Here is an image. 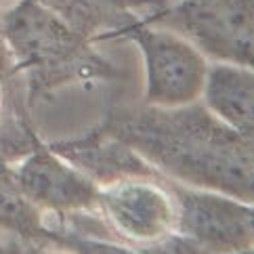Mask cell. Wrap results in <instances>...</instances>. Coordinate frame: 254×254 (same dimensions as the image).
<instances>
[{
  "instance_id": "6da1fadb",
  "label": "cell",
  "mask_w": 254,
  "mask_h": 254,
  "mask_svg": "<svg viewBox=\"0 0 254 254\" xmlns=\"http://www.w3.org/2000/svg\"><path fill=\"white\" fill-rule=\"evenodd\" d=\"M99 126L170 177L254 202V139L208 107L116 105Z\"/></svg>"
},
{
  "instance_id": "7a4b0ae2",
  "label": "cell",
  "mask_w": 254,
  "mask_h": 254,
  "mask_svg": "<svg viewBox=\"0 0 254 254\" xmlns=\"http://www.w3.org/2000/svg\"><path fill=\"white\" fill-rule=\"evenodd\" d=\"M2 30L23 78L30 110L69 84L116 82L122 71L34 0H15L2 8Z\"/></svg>"
},
{
  "instance_id": "3957f363",
  "label": "cell",
  "mask_w": 254,
  "mask_h": 254,
  "mask_svg": "<svg viewBox=\"0 0 254 254\" xmlns=\"http://www.w3.org/2000/svg\"><path fill=\"white\" fill-rule=\"evenodd\" d=\"M143 21L177 32L219 61L254 69V0H170Z\"/></svg>"
},
{
  "instance_id": "277c9868",
  "label": "cell",
  "mask_w": 254,
  "mask_h": 254,
  "mask_svg": "<svg viewBox=\"0 0 254 254\" xmlns=\"http://www.w3.org/2000/svg\"><path fill=\"white\" fill-rule=\"evenodd\" d=\"M114 40H130L141 49L147 71V105H187L204 90L208 74L206 59L177 32L151 25L139 17L118 32Z\"/></svg>"
},
{
  "instance_id": "5b68a950",
  "label": "cell",
  "mask_w": 254,
  "mask_h": 254,
  "mask_svg": "<svg viewBox=\"0 0 254 254\" xmlns=\"http://www.w3.org/2000/svg\"><path fill=\"white\" fill-rule=\"evenodd\" d=\"M177 202V227L208 252L235 254L254 246V208L229 197L168 185Z\"/></svg>"
},
{
  "instance_id": "8992f818",
  "label": "cell",
  "mask_w": 254,
  "mask_h": 254,
  "mask_svg": "<svg viewBox=\"0 0 254 254\" xmlns=\"http://www.w3.org/2000/svg\"><path fill=\"white\" fill-rule=\"evenodd\" d=\"M11 166L23 195L40 208L42 214L97 212L99 185L59 158L49 143L42 141L23 160Z\"/></svg>"
},
{
  "instance_id": "52a82bcc",
  "label": "cell",
  "mask_w": 254,
  "mask_h": 254,
  "mask_svg": "<svg viewBox=\"0 0 254 254\" xmlns=\"http://www.w3.org/2000/svg\"><path fill=\"white\" fill-rule=\"evenodd\" d=\"M97 214L114 235L158 240L175 223V208L162 187L145 179H124L99 189Z\"/></svg>"
},
{
  "instance_id": "ba28073f",
  "label": "cell",
  "mask_w": 254,
  "mask_h": 254,
  "mask_svg": "<svg viewBox=\"0 0 254 254\" xmlns=\"http://www.w3.org/2000/svg\"><path fill=\"white\" fill-rule=\"evenodd\" d=\"M49 147L97 185H110L124 179L160 181L158 172L130 145L103 130L101 126H95L78 139L49 143Z\"/></svg>"
},
{
  "instance_id": "9c48e42d",
  "label": "cell",
  "mask_w": 254,
  "mask_h": 254,
  "mask_svg": "<svg viewBox=\"0 0 254 254\" xmlns=\"http://www.w3.org/2000/svg\"><path fill=\"white\" fill-rule=\"evenodd\" d=\"M57 15L71 30L90 42L112 40L128 23L139 19V11L162 8L170 0H34Z\"/></svg>"
},
{
  "instance_id": "30bf717a",
  "label": "cell",
  "mask_w": 254,
  "mask_h": 254,
  "mask_svg": "<svg viewBox=\"0 0 254 254\" xmlns=\"http://www.w3.org/2000/svg\"><path fill=\"white\" fill-rule=\"evenodd\" d=\"M206 107L219 120L254 139V69L219 63L208 69L204 82Z\"/></svg>"
},
{
  "instance_id": "8fae6325",
  "label": "cell",
  "mask_w": 254,
  "mask_h": 254,
  "mask_svg": "<svg viewBox=\"0 0 254 254\" xmlns=\"http://www.w3.org/2000/svg\"><path fill=\"white\" fill-rule=\"evenodd\" d=\"M25 90L6 86L0 80V160L17 164L42 143L36 134Z\"/></svg>"
},
{
  "instance_id": "7c38bea8",
  "label": "cell",
  "mask_w": 254,
  "mask_h": 254,
  "mask_svg": "<svg viewBox=\"0 0 254 254\" xmlns=\"http://www.w3.org/2000/svg\"><path fill=\"white\" fill-rule=\"evenodd\" d=\"M44 214L23 195L13 175V166L0 160V231L23 240H40Z\"/></svg>"
},
{
  "instance_id": "4fadbf2b",
  "label": "cell",
  "mask_w": 254,
  "mask_h": 254,
  "mask_svg": "<svg viewBox=\"0 0 254 254\" xmlns=\"http://www.w3.org/2000/svg\"><path fill=\"white\" fill-rule=\"evenodd\" d=\"M42 244L61 250L63 254H141L132 248H126L116 244L112 238H101V235L80 233L67 227H44L40 240Z\"/></svg>"
},
{
  "instance_id": "5bb4252c",
  "label": "cell",
  "mask_w": 254,
  "mask_h": 254,
  "mask_svg": "<svg viewBox=\"0 0 254 254\" xmlns=\"http://www.w3.org/2000/svg\"><path fill=\"white\" fill-rule=\"evenodd\" d=\"M141 254H210L193 240L185 235H164L160 242L149 244L141 250Z\"/></svg>"
},
{
  "instance_id": "9a60e30c",
  "label": "cell",
  "mask_w": 254,
  "mask_h": 254,
  "mask_svg": "<svg viewBox=\"0 0 254 254\" xmlns=\"http://www.w3.org/2000/svg\"><path fill=\"white\" fill-rule=\"evenodd\" d=\"M0 80L17 90H25L23 86V78L17 69V63L13 59V53L8 49V42L4 38V30H2V6H0Z\"/></svg>"
},
{
  "instance_id": "2e32d148",
  "label": "cell",
  "mask_w": 254,
  "mask_h": 254,
  "mask_svg": "<svg viewBox=\"0 0 254 254\" xmlns=\"http://www.w3.org/2000/svg\"><path fill=\"white\" fill-rule=\"evenodd\" d=\"M0 254H44V244L36 240H23L13 233H6L4 246Z\"/></svg>"
},
{
  "instance_id": "e0dca14e",
  "label": "cell",
  "mask_w": 254,
  "mask_h": 254,
  "mask_svg": "<svg viewBox=\"0 0 254 254\" xmlns=\"http://www.w3.org/2000/svg\"><path fill=\"white\" fill-rule=\"evenodd\" d=\"M44 254H63V252L57 250V248H53V246H49V244H44Z\"/></svg>"
},
{
  "instance_id": "ac0fdd59",
  "label": "cell",
  "mask_w": 254,
  "mask_h": 254,
  "mask_svg": "<svg viewBox=\"0 0 254 254\" xmlns=\"http://www.w3.org/2000/svg\"><path fill=\"white\" fill-rule=\"evenodd\" d=\"M235 254H254V248H248V250H242V252H235Z\"/></svg>"
},
{
  "instance_id": "d6986e66",
  "label": "cell",
  "mask_w": 254,
  "mask_h": 254,
  "mask_svg": "<svg viewBox=\"0 0 254 254\" xmlns=\"http://www.w3.org/2000/svg\"><path fill=\"white\" fill-rule=\"evenodd\" d=\"M0 2H4V0H0Z\"/></svg>"
}]
</instances>
